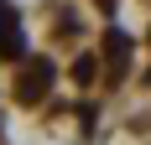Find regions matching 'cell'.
I'll return each instance as SVG.
<instances>
[{
    "instance_id": "1",
    "label": "cell",
    "mask_w": 151,
    "mask_h": 145,
    "mask_svg": "<svg viewBox=\"0 0 151 145\" xmlns=\"http://www.w3.org/2000/svg\"><path fill=\"white\" fill-rule=\"evenodd\" d=\"M0 52H5V57H16V52H21V26L11 21V11H5V5H0Z\"/></svg>"
}]
</instances>
